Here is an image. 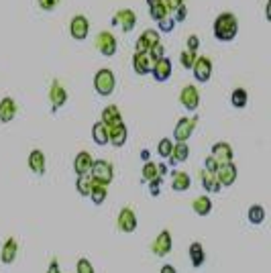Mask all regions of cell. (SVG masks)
<instances>
[{
    "label": "cell",
    "instance_id": "cell-7",
    "mask_svg": "<svg viewBox=\"0 0 271 273\" xmlns=\"http://www.w3.org/2000/svg\"><path fill=\"white\" fill-rule=\"evenodd\" d=\"M88 31H90V21L84 17V15H76L72 21H70V35L76 39V41H84L88 37Z\"/></svg>",
    "mask_w": 271,
    "mask_h": 273
},
{
    "label": "cell",
    "instance_id": "cell-40",
    "mask_svg": "<svg viewBox=\"0 0 271 273\" xmlns=\"http://www.w3.org/2000/svg\"><path fill=\"white\" fill-rule=\"evenodd\" d=\"M76 271L78 273H94V267H92V263L88 259H80L78 265H76Z\"/></svg>",
    "mask_w": 271,
    "mask_h": 273
},
{
    "label": "cell",
    "instance_id": "cell-46",
    "mask_svg": "<svg viewBox=\"0 0 271 273\" xmlns=\"http://www.w3.org/2000/svg\"><path fill=\"white\" fill-rule=\"evenodd\" d=\"M186 15H188V9L182 5V7H180V9L172 15V17H174V21H176V23H180V21H184V19H186Z\"/></svg>",
    "mask_w": 271,
    "mask_h": 273
},
{
    "label": "cell",
    "instance_id": "cell-13",
    "mask_svg": "<svg viewBox=\"0 0 271 273\" xmlns=\"http://www.w3.org/2000/svg\"><path fill=\"white\" fill-rule=\"evenodd\" d=\"M210 157H212L218 165L232 163V147H230L228 143H214V145H212V151H210Z\"/></svg>",
    "mask_w": 271,
    "mask_h": 273
},
{
    "label": "cell",
    "instance_id": "cell-21",
    "mask_svg": "<svg viewBox=\"0 0 271 273\" xmlns=\"http://www.w3.org/2000/svg\"><path fill=\"white\" fill-rule=\"evenodd\" d=\"M17 253H19V243L15 238H7V243L3 245V251H0V261L5 265H11V263H15Z\"/></svg>",
    "mask_w": 271,
    "mask_h": 273
},
{
    "label": "cell",
    "instance_id": "cell-36",
    "mask_svg": "<svg viewBox=\"0 0 271 273\" xmlns=\"http://www.w3.org/2000/svg\"><path fill=\"white\" fill-rule=\"evenodd\" d=\"M196 53H192V51H182L180 53V63H182V67H186V70H192L194 67V61H196Z\"/></svg>",
    "mask_w": 271,
    "mask_h": 273
},
{
    "label": "cell",
    "instance_id": "cell-48",
    "mask_svg": "<svg viewBox=\"0 0 271 273\" xmlns=\"http://www.w3.org/2000/svg\"><path fill=\"white\" fill-rule=\"evenodd\" d=\"M47 273H61V271H59V261H57V259H51V263H49V267H47Z\"/></svg>",
    "mask_w": 271,
    "mask_h": 273
},
{
    "label": "cell",
    "instance_id": "cell-37",
    "mask_svg": "<svg viewBox=\"0 0 271 273\" xmlns=\"http://www.w3.org/2000/svg\"><path fill=\"white\" fill-rule=\"evenodd\" d=\"M141 39H143V41H145L149 47H153V45L161 43V41H159V33H157L155 29H147V31L141 35Z\"/></svg>",
    "mask_w": 271,
    "mask_h": 273
},
{
    "label": "cell",
    "instance_id": "cell-3",
    "mask_svg": "<svg viewBox=\"0 0 271 273\" xmlns=\"http://www.w3.org/2000/svg\"><path fill=\"white\" fill-rule=\"evenodd\" d=\"M90 178L96 182V184H102V186H108L114 178V169H112V163L106 161V159H96L92 163V169H90Z\"/></svg>",
    "mask_w": 271,
    "mask_h": 273
},
{
    "label": "cell",
    "instance_id": "cell-42",
    "mask_svg": "<svg viewBox=\"0 0 271 273\" xmlns=\"http://www.w3.org/2000/svg\"><path fill=\"white\" fill-rule=\"evenodd\" d=\"M174 27H176V21H174V17H165L161 23H159V29L163 31V33H170V31H174Z\"/></svg>",
    "mask_w": 271,
    "mask_h": 273
},
{
    "label": "cell",
    "instance_id": "cell-9",
    "mask_svg": "<svg viewBox=\"0 0 271 273\" xmlns=\"http://www.w3.org/2000/svg\"><path fill=\"white\" fill-rule=\"evenodd\" d=\"M214 176H216L218 186L228 188V186H232V184L236 182L239 172H236V165H234V163H224V165H218V169H216Z\"/></svg>",
    "mask_w": 271,
    "mask_h": 273
},
{
    "label": "cell",
    "instance_id": "cell-38",
    "mask_svg": "<svg viewBox=\"0 0 271 273\" xmlns=\"http://www.w3.org/2000/svg\"><path fill=\"white\" fill-rule=\"evenodd\" d=\"M147 55L153 59V61H159V59H163L165 57V47L161 45V43H157V45H153V47H149V51H147Z\"/></svg>",
    "mask_w": 271,
    "mask_h": 273
},
{
    "label": "cell",
    "instance_id": "cell-32",
    "mask_svg": "<svg viewBox=\"0 0 271 273\" xmlns=\"http://www.w3.org/2000/svg\"><path fill=\"white\" fill-rule=\"evenodd\" d=\"M149 15H151V19L157 21V23H161V21L170 15L167 9H165V5H163V0H161V3H157V5H153V7H149Z\"/></svg>",
    "mask_w": 271,
    "mask_h": 273
},
{
    "label": "cell",
    "instance_id": "cell-22",
    "mask_svg": "<svg viewBox=\"0 0 271 273\" xmlns=\"http://www.w3.org/2000/svg\"><path fill=\"white\" fill-rule=\"evenodd\" d=\"M45 153L41 151V149H33L31 153H29V167L33 169V174H37V176H43L45 174Z\"/></svg>",
    "mask_w": 271,
    "mask_h": 273
},
{
    "label": "cell",
    "instance_id": "cell-26",
    "mask_svg": "<svg viewBox=\"0 0 271 273\" xmlns=\"http://www.w3.org/2000/svg\"><path fill=\"white\" fill-rule=\"evenodd\" d=\"M192 208L198 216H208L212 212V200L204 194V196H198L194 202H192Z\"/></svg>",
    "mask_w": 271,
    "mask_h": 273
},
{
    "label": "cell",
    "instance_id": "cell-11",
    "mask_svg": "<svg viewBox=\"0 0 271 273\" xmlns=\"http://www.w3.org/2000/svg\"><path fill=\"white\" fill-rule=\"evenodd\" d=\"M172 247H174V238H172V232H170V230H161V232L157 234V238L153 241V245H151V251H153L157 257H165V255H170Z\"/></svg>",
    "mask_w": 271,
    "mask_h": 273
},
{
    "label": "cell",
    "instance_id": "cell-2",
    "mask_svg": "<svg viewBox=\"0 0 271 273\" xmlns=\"http://www.w3.org/2000/svg\"><path fill=\"white\" fill-rule=\"evenodd\" d=\"M94 88L100 96H110L116 88V78H114L112 70H106V67L98 70L94 76Z\"/></svg>",
    "mask_w": 271,
    "mask_h": 273
},
{
    "label": "cell",
    "instance_id": "cell-5",
    "mask_svg": "<svg viewBox=\"0 0 271 273\" xmlns=\"http://www.w3.org/2000/svg\"><path fill=\"white\" fill-rule=\"evenodd\" d=\"M192 72H194V78H196L198 82L206 84V82L212 78V61H210V57H206V55H198L196 61H194Z\"/></svg>",
    "mask_w": 271,
    "mask_h": 273
},
{
    "label": "cell",
    "instance_id": "cell-14",
    "mask_svg": "<svg viewBox=\"0 0 271 273\" xmlns=\"http://www.w3.org/2000/svg\"><path fill=\"white\" fill-rule=\"evenodd\" d=\"M116 222H118V228L122 232H134V228H137V214H134L130 208H122L118 212Z\"/></svg>",
    "mask_w": 271,
    "mask_h": 273
},
{
    "label": "cell",
    "instance_id": "cell-17",
    "mask_svg": "<svg viewBox=\"0 0 271 273\" xmlns=\"http://www.w3.org/2000/svg\"><path fill=\"white\" fill-rule=\"evenodd\" d=\"M153 59L147 55V53H134L132 55V67L139 76H145V74H151L153 70Z\"/></svg>",
    "mask_w": 271,
    "mask_h": 273
},
{
    "label": "cell",
    "instance_id": "cell-23",
    "mask_svg": "<svg viewBox=\"0 0 271 273\" xmlns=\"http://www.w3.org/2000/svg\"><path fill=\"white\" fill-rule=\"evenodd\" d=\"M190 186H192V180L186 172H174L172 174V190L174 192H186V190H190Z\"/></svg>",
    "mask_w": 271,
    "mask_h": 273
},
{
    "label": "cell",
    "instance_id": "cell-39",
    "mask_svg": "<svg viewBox=\"0 0 271 273\" xmlns=\"http://www.w3.org/2000/svg\"><path fill=\"white\" fill-rule=\"evenodd\" d=\"M161 180H163V178L157 176V178H153V180L149 182V194H151L153 198L159 196V192H161Z\"/></svg>",
    "mask_w": 271,
    "mask_h": 273
},
{
    "label": "cell",
    "instance_id": "cell-29",
    "mask_svg": "<svg viewBox=\"0 0 271 273\" xmlns=\"http://www.w3.org/2000/svg\"><path fill=\"white\" fill-rule=\"evenodd\" d=\"M92 139H94L96 145H106L108 143V128L100 120L92 126Z\"/></svg>",
    "mask_w": 271,
    "mask_h": 273
},
{
    "label": "cell",
    "instance_id": "cell-12",
    "mask_svg": "<svg viewBox=\"0 0 271 273\" xmlns=\"http://www.w3.org/2000/svg\"><path fill=\"white\" fill-rule=\"evenodd\" d=\"M49 102H51V106H53V112H55L57 108H61V106L67 102V92H65V88L59 84V80H53V82H51V88H49Z\"/></svg>",
    "mask_w": 271,
    "mask_h": 273
},
{
    "label": "cell",
    "instance_id": "cell-6",
    "mask_svg": "<svg viewBox=\"0 0 271 273\" xmlns=\"http://www.w3.org/2000/svg\"><path fill=\"white\" fill-rule=\"evenodd\" d=\"M96 49L104 55V57H112L116 53V39L112 33L108 31H100L96 37Z\"/></svg>",
    "mask_w": 271,
    "mask_h": 273
},
{
    "label": "cell",
    "instance_id": "cell-43",
    "mask_svg": "<svg viewBox=\"0 0 271 273\" xmlns=\"http://www.w3.org/2000/svg\"><path fill=\"white\" fill-rule=\"evenodd\" d=\"M186 45H188V49H186V51L196 53V51H198V47H200V39H198V35H190V37H188V41H186Z\"/></svg>",
    "mask_w": 271,
    "mask_h": 273
},
{
    "label": "cell",
    "instance_id": "cell-41",
    "mask_svg": "<svg viewBox=\"0 0 271 273\" xmlns=\"http://www.w3.org/2000/svg\"><path fill=\"white\" fill-rule=\"evenodd\" d=\"M184 3H186V0H163V5H165V9H167L170 15H174Z\"/></svg>",
    "mask_w": 271,
    "mask_h": 273
},
{
    "label": "cell",
    "instance_id": "cell-31",
    "mask_svg": "<svg viewBox=\"0 0 271 273\" xmlns=\"http://www.w3.org/2000/svg\"><path fill=\"white\" fill-rule=\"evenodd\" d=\"M247 100H249V96H247V90H245V88H234V90H232V94H230V104H232L234 108H245V106H247Z\"/></svg>",
    "mask_w": 271,
    "mask_h": 273
},
{
    "label": "cell",
    "instance_id": "cell-18",
    "mask_svg": "<svg viewBox=\"0 0 271 273\" xmlns=\"http://www.w3.org/2000/svg\"><path fill=\"white\" fill-rule=\"evenodd\" d=\"M100 122H102L106 128H110V126H114V124H120V122H122V114H120L118 106H114V104H108V106L102 110Z\"/></svg>",
    "mask_w": 271,
    "mask_h": 273
},
{
    "label": "cell",
    "instance_id": "cell-20",
    "mask_svg": "<svg viewBox=\"0 0 271 273\" xmlns=\"http://www.w3.org/2000/svg\"><path fill=\"white\" fill-rule=\"evenodd\" d=\"M92 163H94L92 155L88 151H80L76 155V159H74V169H76L78 176H88L90 169H92Z\"/></svg>",
    "mask_w": 271,
    "mask_h": 273
},
{
    "label": "cell",
    "instance_id": "cell-27",
    "mask_svg": "<svg viewBox=\"0 0 271 273\" xmlns=\"http://www.w3.org/2000/svg\"><path fill=\"white\" fill-rule=\"evenodd\" d=\"M190 261H192L194 267H202L206 263V253H204V247L200 243L190 245Z\"/></svg>",
    "mask_w": 271,
    "mask_h": 273
},
{
    "label": "cell",
    "instance_id": "cell-8",
    "mask_svg": "<svg viewBox=\"0 0 271 273\" xmlns=\"http://www.w3.org/2000/svg\"><path fill=\"white\" fill-rule=\"evenodd\" d=\"M180 102L186 110L190 112H196L198 110V104H200V94H198V88L196 86H184L182 92H180Z\"/></svg>",
    "mask_w": 271,
    "mask_h": 273
},
{
    "label": "cell",
    "instance_id": "cell-10",
    "mask_svg": "<svg viewBox=\"0 0 271 273\" xmlns=\"http://www.w3.org/2000/svg\"><path fill=\"white\" fill-rule=\"evenodd\" d=\"M112 25H118L124 33H130L134 29V25H137V15H134V11H130V9H122L114 15Z\"/></svg>",
    "mask_w": 271,
    "mask_h": 273
},
{
    "label": "cell",
    "instance_id": "cell-35",
    "mask_svg": "<svg viewBox=\"0 0 271 273\" xmlns=\"http://www.w3.org/2000/svg\"><path fill=\"white\" fill-rule=\"evenodd\" d=\"M172 151H174V141H172V139H161L159 145H157V153H159L163 159H170Z\"/></svg>",
    "mask_w": 271,
    "mask_h": 273
},
{
    "label": "cell",
    "instance_id": "cell-25",
    "mask_svg": "<svg viewBox=\"0 0 271 273\" xmlns=\"http://www.w3.org/2000/svg\"><path fill=\"white\" fill-rule=\"evenodd\" d=\"M200 182H202V188H204L206 192H210V194H216V192H220V186H218V182H216V176H214L212 172H206V169H202V172H200Z\"/></svg>",
    "mask_w": 271,
    "mask_h": 273
},
{
    "label": "cell",
    "instance_id": "cell-44",
    "mask_svg": "<svg viewBox=\"0 0 271 273\" xmlns=\"http://www.w3.org/2000/svg\"><path fill=\"white\" fill-rule=\"evenodd\" d=\"M37 3H39V7L43 9V11H53L55 7H57V3H59V0H37Z\"/></svg>",
    "mask_w": 271,
    "mask_h": 273
},
{
    "label": "cell",
    "instance_id": "cell-33",
    "mask_svg": "<svg viewBox=\"0 0 271 273\" xmlns=\"http://www.w3.org/2000/svg\"><path fill=\"white\" fill-rule=\"evenodd\" d=\"M90 188H92V178H90V174H88V176H78L76 190L80 192V196H88V194H90Z\"/></svg>",
    "mask_w": 271,
    "mask_h": 273
},
{
    "label": "cell",
    "instance_id": "cell-45",
    "mask_svg": "<svg viewBox=\"0 0 271 273\" xmlns=\"http://www.w3.org/2000/svg\"><path fill=\"white\" fill-rule=\"evenodd\" d=\"M147 51H149V45L139 37L137 43H134V53H147Z\"/></svg>",
    "mask_w": 271,
    "mask_h": 273
},
{
    "label": "cell",
    "instance_id": "cell-30",
    "mask_svg": "<svg viewBox=\"0 0 271 273\" xmlns=\"http://www.w3.org/2000/svg\"><path fill=\"white\" fill-rule=\"evenodd\" d=\"M247 218H249L251 224H263V220H265V208L261 204H253L249 208V212H247Z\"/></svg>",
    "mask_w": 271,
    "mask_h": 273
},
{
    "label": "cell",
    "instance_id": "cell-49",
    "mask_svg": "<svg viewBox=\"0 0 271 273\" xmlns=\"http://www.w3.org/2000/svg\"><path fill=\"white\" fill-rule=\"evenodd\" d=\"M159 273H178V271H176V267H174V265H163Z\"/></svg>",
    "mask_w": 271,
    "mask_h": 273
},
{
    "label": "cell",
    "instance_id": "cell-50",
    "mask_svg": "<svg viewBox=\"0 0 271 273\" xmlns=\"http://www.w3.org/2000/svg\"><path fill=\"white\" fill-rule=\"evenodd\" d=\"M141 157H143V159H145V163H147V161H149V151H147V149H145V151H143V153H141Z\"/></svg>",
    "mask_w": 271,
    "mask_h": 273
},
{
    "label": "cell",
    "instance_id": "cell-28",
    "mask_svg": "<svg viewBox=\"0 0 271 273\" xmlns=\"http://www.w3.org/2000/svg\"><path fill=\"white\" fill-rule=\"evenodd\" d=\"M88 196L92 198V202H94L96 206H100V204L106 200V196H108V188L102 186V184H96V182L92 180V188H90V194H88Z\"/></svg>",
    "mask_w": 271,
    "mask_h": 273
},
{
    "label": "cell",
    "instance_id": "cell-34",
    "mask_svg": "<svg viewBox=\"0 0 271 273\" xmlns=\"http://www.w3.org/2000/svg\"><path fill=\"white\" fill-rule=\"evenodd\" d=\"M153 178H157V163H153V161H147V163L143 165V172H141V180H143V182H151Z\"/></svg>",
    "mask_w": 271,
    "mask_h": 273
},
{
    "label": "cell",
    "instance_id": "cell-47",
    "mask_svg": "<svg viewBox=\"0 0 271 273\" xmlns=\"http://www.w3.org/2000/svg\"><path fill=\"white\" fill-rule=\"evenodd\" d=\"M204 169H206V172H212V174H216V169H218V163H216L212 157H206V161H204Z\"/></svg>",
    "mask_w": 271,
    "mask_h": 273
},
{
    "label": "cell",
    "instance_id": "cell-15",
    "mask_svg": "<svg viewBox=\"0 0 271 273\" xmlns=\"http://www.w3.org/2000/svg\"><path fill=\"white\" fill-rule=\"evenodd\" d=\"M172 72H174L172 61H170L167 57H163V59H159V61H155V63H153L151 76H153L157 82H167V80L172 78Z\"/></svg>",
    "mask_w": 271,
    "mask_h": 273
},
{
    "label": "cell",
    "instance_id": "cell-4",
    "mask_svg": "<svg viewBox=\"0 0 271 273\" xmlns=\"http://www.w3.org/2000/svg\"><path fill=\"white\" fill-rule=\"evenodd\" d=\"M196 124H198V116H192V118L184 116V118H180L178 124H176V128H174V139L178 143H186L190 136H192Z\"/></svg>",
    "mask_w": 271,
    "mask_h": 273
},
{
    "label": "cell",
    "instance_id": "cell-19",
    "mask_svg": "<svg viewBox=\"0 0 271 273\" xmlns=\"http://www.w3.org/2000/svg\"><path fill=\"white\" fill-rule=\"evenodd\" d=\"M17 110H19V106H17V102L13 100V98H3L0 100V122H11V120H15V116H17Z\"/></svg>",
    "mask_w": 271,
    "mask_h": 273
},
{
    "label": "cell",
    "instance_id": "cell-1",
    "mask_svg": "<svg viewBox=\"0 0 271 273\" xmlns=\"http://www.w3.org/2000/svg\"><path fill=\"white\" fill-rule=\"evenodd\" d=\"M212 31H214V37H216L218 41L228 43V41H232V39L236 37V33H239V21H236V17H234L232 13H222V15L216 17Z\"/></svg>",
    "mask_w": 271,
    "mask_h": 273
},
{
    "label": "cell",
    "instance_id": "cell-16",
    "mask_svg": "<svg viewBox=\"0 0 271 273\" xmlns=\"http://www.w3.org/2000/svg\"><path fill=\"white\" fill-rule=\"evenodd\" d=\"M126 136H128V130H126L124 122L114 124V126L108 128V143L114 145V147H122L126 143Z\"/></svg>",
    "mask_w": 271,
    "mask_h": 273
},
{
    "label": "cell",
    "instance_id": "cell-51",
    "mask_svg": "<svg viewBox=\"0 0 271 273\" xmlns=\"http://www.w3.org/2000/svg\"><path fill=\"white\" fill-rule=\"evenodd\" d=\"M149 3V7H153V5H157V3H161V0H147Z\"/></svg>",
    "mask_w": 271,
    "mask_h": 273
},
{
    "label": "cell",
    "instance_id": "cell-24",
    "mask_svg": "<svg viewBox=\"0 0 271 273\" xmlns=\"http://www.w3.org/2000/svg\"><path fill=\"white\" fill-rule=\"evenodd\" d=\"M188 157H190V147H188V143H176V145H174V151H172V155H170V165L184 163Z\"/></svg>",
    "mask_w": 271,
    "mask_h": 273
}]
</instances>
